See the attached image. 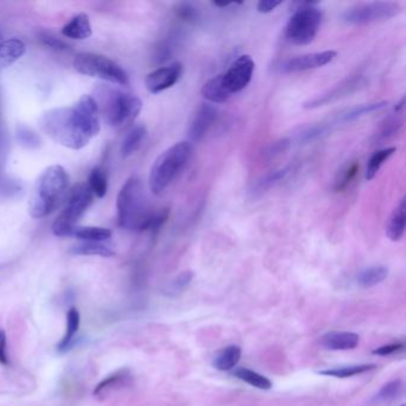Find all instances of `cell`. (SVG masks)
<instances>
[{"label": "cell", "mask_w": 406, "mask_h": 406, "mask_svg": "<svg viewBox=\"0 0 406 406\" xmlns=\"http://www.w3.org/2000/svg\"><path fill=\"white\" fill-rule=\"evenodd\" d=\"M39 124L54 142L79 151L99 134V111L93 97L82 95L73 108L46 111L39 118Z\"/></svg>", "instance_id": "1"}, {"label": "cell", "mask_w": 406, "mask_h": 406, "mask_svg": "<svg viewBox=\"0 0 406 406\" xmlns=\"http://www.w3.org/2000/svg\"><path fill=\"white\" fill-rule=\"evenodd\" d=\"M155 212L151 211L142 180L130 177L117 198V220L123 229L129 231L151 230Z\"/></svg>", "instance_id": "2"}, {"label": "cell", "mask_w": 406, "mask_h": 406, "mask_svg": "<svg viewBox=\"0 0 406 406\" xmlns=\"http://www.w3.org/2000/svg\"><path fill=\"white\" fill-rule=\"evenodd\" d=\"M68 182L70 177L60 164L44 169L31 192L29 202L31 217L41 220L52 213L65 197Z\"/></svg>", "instance_id": "3"}, {"label": "cell", "mask_w": 406, "mask_h": 406, "mask_svg": "<svg viewBox=\"0 0 406 406\" xmlns=\"http://www.w3.org/2000/svg\"><path fill=\"white\" fill-rule=\"evenodd\" d=\"M95 93L98 111L103 113L105 121L113 128H123L131 124L142 110V100L136 95L103 85L95 90Z\"/></svg>", "instance_id": "4"}, {"label": "cell", "mask_w": 406, "mask_h": 406, "mask_svg": "<svg viewBox=\"0 0 406 406\" xmlns=\"http://www.w3.org/2000/svg\"><path fill=\"white\" fill-rule=\"evenodd\" d=\"M193 154V146L188 141L177 142L164 151L153 164L149 174V187L153 195H160L175 180V177L185 168L191 156Z\"/></svg>", "instance_id": "5"}, {"label": "cell", "mask_w": 406, "mask_h": 406, "mask_svg": "<svg viewBox=\"0 0 406 406\" xmlns=\"http://www.w3.org/2000/svg\"><path fill=\"white\" fill-rule=\"evenodd\" d=\"M323 12L317 3H299L286 24L285 39L294 46L311 44L320 31Z\"/></svg>", "instance_id": "6"}, {"label": "cell", "mask_w": 406, "mask_h": 406, "mask_svg": "<svg viewBox=\"0 0 406 406\" xmlns=\"http://www.w3.org/2000/svg\"><path fill=\"white\" fill-rule=\"evenodd\" d=\"M93 202V193L86 182H80L74 186L68 195L66 206L57 220L52 223V233L57 238H66L73 235L77 229V223L80 221L87 209Z\"/></svg>", "instance_id": "7"}, {"label": "cell", "mask_w": 406, "mask_h": 406, "mask_svg": "<svg viewBox=\"0 0 406 406\" xmlns=\"http://www.w3.org/2000/svg\"><path fill=\"white\" fill-rule=\"evenodd\" d=\"M74 70L82 75L103 79L121 86L129 85V77L126 70L115 61L93 52H81L74 57Z\"/></svg>", "instance_id": "8"}, {"label": "cell", "mask_w": 406, "mask_h": 406, "mask_svg": "<svg viewBox=\"0 0 406 406\" xmlns=\"http://www.w3.org/2000/svg\"><path fill=\"white\" fill-rule=\"evenodd\" d=\"M402 11L400 5L394 1H373L355 5L343 13V21L351 26H365L383 22L397 16Z\"/></svg>", "instance_id": "9"}, {"label": "cell", "mask_w": 406, "mask_h": 406, "mask_svg": "<svg viewBox=\"0 0 406 406\" xmlns=\"http://www.w3.org/2000/svg\"><path fill=\"white\" fill-rule=\"evenodd\" d=\"M255 70V64L249 55H242L238 60L233 61L228 70L218 74L216 78L218 85L222 88L228 100L231 95L243 91L251 81Z\"/></svg>", "instance_id": "10"}, {"label": "cell", "mask_w": 406, "mask_h": 406, "mask_svg": "<svg viewBox=\"0 0 406 406\" xmlns=\"http://www.w3.org/2000/svg\"><path fill=\"white\" fill-rule=\"evenodd\" d=\"M336 57L337 52H334V50L305 54L302 57H291V59H286V60L277 61L272 66V70L280 74L307 72V70H316V68H320V67L328 65L331 61L335 60Z\"/></svg>", "instance_id": "11"}, {"label": "cell", "mask_w": 406, "mask_h": 406, "mask_svg": "<svg viewBox=\"0 0 406 406\" xmlns=\"http://www.w3.org/2000/svg\"><path fill=\"white\" fill-rule=\"evenodd\" d=\"M182 73H184V66L180 62H174L171 65L164 66L148 74L146 78V87L153 95L166 91L171 87H173L180 80Z\"/></svg>", "instance_id": "12"}, {"label": "cell", "mask_w": 406, "mask_h": 406, "mask_svg": "<svg viewBox=\"0 0 406 406\" xmlns=\"http://www.w3.org/2000/svg\"><path fill=\"white\" fill-rule=\"evenodd\" d=\"M217 108L211 104L200 105L188 126L191 141L199 142L206 136L217 119Z\"/></svg>", "instance_id": "13"}, {"label": "cell", "mask_w": 406, "mask_h": 406, "mask_svg": "<svg viewBox=\"0 0 406 406\" xmlns=\"http://www.w3.org/2000/svg\"><path fill=\"white\" fill-rule=\"evenodd\" d=\"M361 80H362V78L360 75L347 79L345 81H342L340 85L334 87L333 90L325 92L323 95H317L313 99L307 100L302 104V108H317L325 106V104H329V103H333L335 100L340 99L342 97H345L350 92L356 90L361 84Z\"/></svg>", "instance_id": "14"}, {"label": "cell", "mask_w": 406, "mask_h": 406, "mask_svg": "<svg viewBox=\"0 0 406 406\" xmlns=\"http://www.w3.org/2000/svg\"><path fill=\"white\" fill-rule=\"evenodd\" d=\"M131 381H133L131 371L128 368H122L100 381L99 384L95 386L93 394L98 399H105L118 389H124L126 386H129Z\"/></svg>", "instance_id": "15"}, {"label": "cell", "mask_w": 406, "mask_h": 406, "mask_svg": "<svg viewBox=\"0 0 406 406\" xmlns=\"http://www.w3.org/2000/svg\"><path fill=\"white\" fill-rule=\"evenodd\" d=\"M358 334L347 331H331L320 338V345L328 350H351L359 345Z\"/></svg>", "instance_id": "16"}, {"label": "cell", "mask_w": 406, "mask_h": 406, "mask_svg": "<svg viewBox=\"0 0 406 406\" xmlns=\"http://www.w3.org/2000/svg\"><path fill=\"white\" fill-rule=\"evenodd\" d=\"M62 35L67 39H79V41L91 37L92 26L88 16L85 13L75 14L70 22L62 28Z\"/></svg>", "instance_id": "17"}, {"label": "cell", "mask_w": 406, "mask_h": 406, "mask_svg": "<svg viewBox=\"0 0 406 406\" xmlns=\"http://www.w3.org/2000/svg\"><path fill=\"white\" fill-rule=\"evenodd\" d=\"M26 52V44L21 39H10L0 42V70L13 65Z\"/></svg>", "instance_id": "18"}, {"label": "cell", "mask_w": 406, "mask_h": 406, "mask_svg": "<svg viewBox=\"0 0 406 406\" xmlns=\"http://www.w3.org/2000/svg\"><path fill=\"white\" fill-rule=\"evenodd\" d=\"M405 198H402L398 204L397 208L394 209V211L389 217V223L386 226V235L391 241L397 242V241L402 240L404 233H405Z\"/></svg>", "instance_id": "19"}, {"label": "cell", "mask_w": 406, "mask_h": 406, "mask_svg": "<svg viewBox=\"0 0 406 406\" xmlns=\"http://www.w3.org/2000/svg\"><path fill=\"white\" fill-rule=\"evenodd\" d=\"M79 327H80V313L75 307L70 309L67 313V327H66V334L64 338L61 340L60 343L57 345V350L61 353H65L73 346L75 335L78 333Z\"/></svg>", "instance_id": "20"}, {"label": "cell", "mask_w": 406, "mask_h": 406, "mask_svg": "<svg viewBox=\"0 0 406 406\" xmlns=\"http://www.w3.org/2000/svg\"><path fill=\"white\" fill-rule=\"evenodd\" d=\"M241 355H242V350L240 347L235 345L225 347L224 349L222 350L221 353L213 359L212 366L218 371H231L233 368L238 366Z\"/></svg>", "instance_id": "21"}, {"label": "cell", "mask_w": 406, "mask_h": 406, "mask_svg": "<svg viewBox=\"0 0 406 406\" xmlns=\"http://www.w3.org/2000/svg\"><path fill=\"white\" fill-rule=\"evenodd\" d=\"M146 136H147L146 126H137L130 130L122 143V156L129 157V156L134 155L135 153L139 151V147L142 146Z\"/></svg>", "instance_id": "22"}, {"label": "cell", "mask_w": 406, "mask_h": 406, "mask_svg": "<svg viewBox=\"0 0 406 406\" xmlns=\"http://www.w3.org/2000/svg\"><path fill=\"white\" fill-rule=\"evenodd\" d=\"M376 365H374V363H363V365H351V366H345V367L322 369V371H318V374L345 379V378L363 374V373L371 371V369H376Z\"/></svg>", "instance_id": "23"}, {"label": "cell", "mask_w": 406, "mask_h": 406, "mask_svg": "<svg viewBox=\"0 0 406 406\" xmlns=\"http://www.w3.org/2000/svg\"><path fill=\"white\" fill-rule=\"evenodd\" d=\"M233 376H236L240 380L244 381L246 384L251 385L253 387L259 389H272V381L266 376H261L258 371H251L248 368L238 367L233 371Z\"/></svg>", "instance_id": "24"}, {"label": "cell", "mask_w": 406, "mask_h": 406, "mask_svg": "<svg viewBox=\"0 0 406 406\" xmlns=\"http://www.w3.org/2000/svg\"><path fill=\"white\" fill-rule=\"evenodd\" d=\"M73 235L84 242H104L111 238L113 231L100 226H82L74 230Z\"/></svg>", "instance_id": "25"}, {"label": "cell", "mask_w": 406, "mask_h": 406, "mask_svg": "<svg viewBox=\"0 0 406 406\" xmlns=\"http://www.w3.org/2000/svg\"><path fill=\"white\" fill-rule=\"evenodd\" d=\"M70 253L74 255L103 256V258H111L115 255V251L102 242H82L78 246H74L70 249Z\"/></svg>", "instance_id": "26"}, {"label": "cell", "mask_w": 406, "mask_h": 406, "mask_svg": "<svg viewBox=\"0 0 406 406\" xmlns=\"http://www.w3.org/2000/svg\"><path fill=\"white\" fill-rule=\"evenodd\" d=\"M360 166L356 161H351L345 164L337 172L335 180H334V191L335 192H343L347 187L354 180L356 174L359 172Z\"/></svg>", "instance_id": "27"}, {"label": "cell", "mask_w": 406, "mask_h": 406, "mask_svg": "<svg viewBox=\"0 0 406 406\" xmlns=\"http://www.w3.org/2000/svg\"><path fill=\"white\" fill-rule=\"evenodd\" d=\"M389 276V269L385 266H371L363 269L358 277L359 284L363 287H373L379 285Z\"/></svg>", "instance_id": "28"}, {"label": "cell", "mask_w": 406, "mask_h": 406, "mask_svg": "<svg viewBox=\"0 0 406 406\" xmlns=\"http://www.w3.org/2000/svg\"><path fill=\"white\" fill-rule=\"evenodd\" d=\"M396 148H385L380 151H376L371 159L368 160L367 169H366V179L367 180H373L376 177V174L379 173L381 167L384 166L385 162L389 160L391 156L396 153Z\"/></svg>", "instance_id": "29"}, {"label": "cell", "mask_w": 406, "mask_h": 406, "mask_svg": "<svg viewBox=\"0 0 406 406\" xmlns=\"http://www.w3.org/2000/svg\"><path fill=\"white\" fill-rule=\"evenodd\" d=\"M87 185L90 186L92 193L98 198H103L108 192V175L103 167H95L92 169Z\"/></svg>", "instance_id": "30"}, {"label": "cell", "mask_w": 406, "mask_h": 406, "mask_svg": "<svg viewBox=\"0 0 406 406\" xmlns=\"http://www.w3.org/2000/svg\"><path fill=\"white\" fill-rule=\"evenodd\" d=\"M389 103L387 102H376V103H369V104L359 105L355 108H350L346 113H343L341 119L343 122L354 121L358 119L360 117L365 116V115H369V113H376L387 108Z\"/></svg>", "instance_id": "31"}, {"label": "cell", "mask_w": 406, "mask_h": 406, "mask_svg": "<svg viewBox=\"0 0 406 406\" xmlns=\"http://www.w3.org/2000/svg\"><path fill=\"white\" fill-rule=\"evenodd\" d=\"M192 279H193V273L191 271L182 272V274H179L177 277L174 278L173 280L169 282L167 287L164 289V294L168 297H177L190 286Z\"/></svg>", "instance_id": "32"}, {"label": "cell", "mask_w": 406, "mask_h": 406, "mask_svg": "<svg viewBox=\"0 0 406 406\" xmlns=\"http://www.w3.org/2000/svg\"><path fill=\"white\" fill-rule=\"evenodd\" d=\"M290 172V169L284 168L272 172V173L267 174L266 177H262L260 182H258L255 186V191L254 192H264V191L271 188L272 186H276L279 182H282L287 174Z\"/></svg>", "instance_id": "33"}, {"label": "cell", "mask_w": 406, "mask_h": 406, "mask_svg": "<svg viewBox=\"0 0 406 406\" xmlns=\"http://www.w3.org/2000/svg\"><path fill=\"white\" fill-rule=\"evenodd\" d=\"M403 126V121L399 118H389L381 126L380 131L376 134V141H386L397 134Z\"/></svg>", "instance_id": "34"}, {"label": "cell", "mask_w": 406, "mask_h": 406, "mask_svg": "<svg viewBox=\"0 0 406 406\" xmlns=\"http://www.w3.org/2000/svg\"><path fill=\"white\" fill-rule=\"evenodd\" d=\"M175 14L184 23H195L198 19V10L191 3L177 4Z\"/></svg>", "instance_id": "35"}, {"label": "cell", "mask_w": 406, "mask_h": 406, "mask_svg": "<svg viewBox=\"0 0 406 406\" xmlns=\"http://www.w3.org/2000/svg\"><path fill=\"white\" fill-rule=\"evenodd\" d=\"M403 384L402 380L389 381L387 384L383 386L380 392L376 394V399L378 400H391L394 398L398 397L400 392H402Z\"/></svg>", "instance_id": "36"}, {"label": "cell", "mask_w": 406, "mask_h": 406, "mask_svg": "<svg viewBox=\"0 0 406 406\" xmlns=\"http://www.w3.org/2000/svg\"><path fill=\"white\" fill-rule=\"evenodd\" d=\"M328 133V128L325 126H315L311 128H307V129L302 130V133L298 135L297 141L299 143H307L313 139H320L323 135Z\"/></svg>", "instance_id": "37"}, {"label": "cell", "mask_w": 406, "mask_h": 406, "mask_svg": "<svg viewBox=\"0 0 406 406\" xmlns=\"http://www.w3.org/2000/svg\"><path fill=\"white\" fill-rule=\"evenodd\" d=\"M18 139H19V142L26 147L34 148L39 146V137L36 136L35 133H32L26 128H21V130L18 131Z\"/></svg>", "instance_id": "38"}, {"label": "cell", "mask_w": 406, "mask_h": 406, "mask_svg": "<svg viewBox=\"0 0 406 406\" xmlns=\"http://www.w3.org/2000/svg\"><path fill=\"white\" fill-rule=\"evenodd\" d=\"M41 41L44 42V46H47V47L50 48V49H54V50H67L68 49V46L65 44V42H62L60 39H57V37H54L52 35H48V34H44V35H41Z\"/></svg>", "instance_id": "39"}, {"label": "cell", "mask_w": 406, "mask_h": 406, "mask_svg": "<svg viewBox=\"0 0 406 406\" xmlns=\"http://www.w3.org/2000/svg\"><path fill=\"white\" fill-rule=\"evenodd\" d=\"M404 348V345L400 342L397 343H391V345H385V346L379 347L376 349L373 350V354L379 355V356H387V355H392L397 353L399 350Z\"/></svg>", "instance_id": "40"}, {"label": "cell", "mask_w": 406, "mask_h": 406, "mask_svg": "<svg viewBox=\"0 0 406 406\" xmlns=\"http://www.w3.org/2000/svg\"><path fill=\"white\" fill-rule=\"evenodd\" d=\"M6 333L4 330H0V365L9 366L10 360L8 355V340H6Z\"/></svg>", "instance_id": "41"}, {"label": "cell", "mask_w": 406, "mask_h": 406, "mask_svg": "<svg viewBox=\"0 0 406 406\" xmlns=\"http://www.w3.org/2000/svg\"><path fill=\"white\" fill-rule=\"evenodd\" d=\"M281 4L282 1H277V0H261L258 4V11L260 13H271Z\"/></svg>", "instance_id": "42"}, {"label": "cell", "mask_w": 406, "mask_h": 406, "mask_svg": "<svg viewBox=\"0 0 406 406\" xmlns=\"http://www.w3.org/2000/svg\"><path fill=\"white\" fill-rule=\"evenodd\" d=\"M404 106H405V98L403 97L402 99H400V102H399V103H398V104L396 105V108H394V110H396L397 113H400L403 108H404Z\"/></svg>", "instance_id": "43"}, {"label": "cell", "mask_w": 406, "mask_h": 406, "mask_svg": "<svg viewBox=\"0 0 406 406\" xmlns=\"http://www.w3.org/2000/svg\"><path fill=\"white\" fill-rule=\"evenodd\" d=\"M212 4L217 6V8H228V6H230L233 3H212Z\"/></svg>", "instance_id": "44"}, {"label": "cell", "mask_w": 406, "mask_h": 406, "mask_svg": "<svg viewBox=\"0 0 406 406\" xmlns=\"http://www.w3.org/2000/svg\"><path fill=\"white\" fill-rule=\"evenodd\" d=\"M402 406H405V405H402Z\"/></svg>", "instance_id": "45"}]
</instances>
